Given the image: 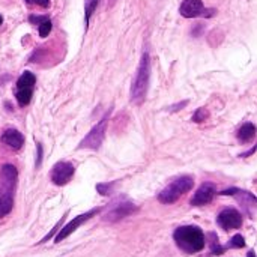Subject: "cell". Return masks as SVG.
<instances>
[{
	"mask_svg": "<svg viewBox=\"0 0 257 257\" xmlns=\"http://www.w3.org/2000/svg\"><path fill=\"white\" fill-rule=\"evenodd\" d=\"M18 170L12 164H3L0 169V218L9 215L14 208V197L17 191Z\"/></svg>",
	"mask_w": 257,
	"mask_h": 257,
	"instance_id": "cell-1",
	"label": "cell"
},
{
	"mask_svg": "<svg viewBox=\"0 0 257 257\" xmlns=\"http://www.w3.org/2000/svg\"><path fill=\"white\" fill-rule=\"evenodd\" d=\"M149 81H151V56L148 51H145L140 57L139 69L131 84V101L136 105H142L146 101Z\"/></svg>",
	"mask_w": 257,
	"mask_h": 257,
	"instance_id": "cell-2",
	"label": "cell"
},
{
	"mask_svg": "<svg viewBox=\"0 0 257 257\" xmlns=\"http://www.w3.org/2000/svg\"><path fill=\"white\" fill-rule=\"evenodd\" d=\"M173 239L176 245L188 254L199 253L205 248V233L197 226L178 227L173 233Z\"/></svg>",
	"mask_w": 257,
	"mask_h": 257,
	"instance_id": "cell-3",
	"label": "cell"
},
{
	"mask_svg": "<svg viewBox=\"0 0 257 257\" xmlns=\"http://www.w3.org/2000/svg\"><path fill=\"white\" fill-rule=\"evenodd\" d=\"M193 187H194V179L191 176H187V175L179 176L173 179L163 191L158 193V202L164 205H172L178 202L190 190H193Z\"/></svg>",
	"mask_w": 257,
	"mask_h": 257,
	"instance_id": "cell-4",
	"label": "cell"
},
{
	"mask_svg": "<svg viewBox=\"0 0 257 257\" xmlns=\"http://www.w3.org/2000/svg\"><path fill=\"white\" fill-rule=\"evenodd\" d=\"M110 113H111V110H108L107 114L87 133V136L80 142L78 149L96 151V149L101 148V145L104 142V137H105V130H107V123H108V119H110Z\"/></svg>",
	"mask_w": 257,
	"mask_h": 257,
	"instance_id": "cell-5",
	"label": "cell"
},
{
	"mask_svg": "<svg viewBox=\"0 0 257 257\" xmlns=\"http://www.w3.org/2000/svg\"><path fill=\"white\" fill-rule=\"evenodd\" d=\"M35 83H36V77L33 72L30 71H24L20 78L17 80V86H15V98L18 101V104L21 107H26L30 104L32 96H33V89H35Z\"/></svg>",
	"mask_w": 257,
	"mask_h": 257,
	"instance_id": "cell-6",
	"label": "cell"
},
{
	"mask_svg": "<svg viewBox=\"0 0 257 257\" xmlns=\"http://www.w3.org/2000/svg\"><path fill=\"white\" fill-rule=\"evenodd\" d=\"M179 14L184 18L212 17L215 15V9H208L202 0H184L179 6Z\"/></svg>",
	"mask_w": 257,
	"mask_h": 257,
	"instance_id": "cell-7",
	"label": "cell"
},
{
	"mask_svg": "<svg viewBox=\"0 0 257 257\" xmlns=\"http://www.w3.org/2000/svg\"><path fill=\"white\" fill-rule=\"evenodd\" d=\"M101 209H102V208H95V209H92V211H89V212H84V214L75 217V218L71 220L69 223H66V224L60 229V232L57 233V236L54 238V242H62L63 239H66V238H68L69 235H72L81 224H84L86 221H89L90 218H93Z\"/></svg>",
	"mask_w": 257,
	"mask_h": 257,
	"instance_id": "cell-8",
	"label": "cell"
},
{
	"mask_svg": "<svg viewBox=\"0 0 257 257\" xmlns=\"http://www.w3.org/2000/svg\"><path fill=\"white\" fill-rule=\"evenodd\" d=\"M74 166L68 161H59L57 164L53 166V169L50 170V178L51 182L57 187H63L66 184H69V181L74 178Z\"/></svg>",
	"mask_w": 257,
	"mask_h": 257,
	"instance_id": "cell-9",
	"label": "cell"
},
{
	"mask_svg": "<svg viewBox=\"0 0 257 257\" xmlns=\"http://www.w3.org/2000/svg\"><path fill=\"white\" fill-rule=\"evenodd\" d=\"M217 223L223 230H233V229H239L242 226V215L238 209L227 206L224 208L218 217H217Z\"/></svg>",
	"mask_w": 257,
	"mask_h": 257,
	"instance_id": "cell-10",
	"label": "cell"
},
{
	"mask_svg": "<svg viewBox=\"0 0 257 257\" xmlns=\"http://www.w3.org/2000/svg\"><path fill=\"white\" fill-rule=\"evenodd\" d=\"M217 193V187L212 182H205L202 184V187L196 191V194L191 199V205L193 206H205L208 203H211L215 197Z\"/></svg>",
	"mask_w": 257,
	"mask_h": 257,
	"instance_id": "cell-11",
	"label": "cell"
},
{
	"mask_svg": "<svg viewBox=\"0 0 257 257\" xmlns=\"http://www.w3.org/2000/svg\"><path fill=\"white\" fill-rule=\"evenodd\" d=\"M136 211H137V206H134L133 203H130V202H120L119 205H116L114 208H111L104 218L107 221L116 223V221H119V220H122V218H125V217H128L131 214H134Z\"/></svg>",
	"mask_w": 257,
	"mask_h": 257,
	"instance_id": "cell-12",
	"label": "cell"
},
{
	"mask_svg": "<svg viewBox=\"0 0 257 257\" xmlns=\"http://www.w3.org/2000/svg\"><path fill=\"white\" fill-rule=\"evenodd\" d=\"M0 140H2L3 145H6L8 148H11L14 151H20L23 148V145H24V136L18 130H15V128L5 130V133L2 134Z\"/></svg>",
	"mask_w": 257,
	"mask_h": 257,
	"instance_id": "cell-13",
	"label": "cell"
},
{
	"mask_svg": "<svg viewBox=\"0 0 257 257\" xmlns=\"http://www.w3.org/2000/svg\"><path fill=\"white\" fill-rule=\"evenodd\" d=\"M29 21L32 24L38 26V32H39L41 38H47L50 35L51 27H53V23H51L50 17H47V15H30Z\"/></svg>",
	"mask_w": 257,
	"mask_h": 257,
	"instance_id": "cell-14",
	"label": "cell"
},
{
	"mask_svg": "<svg viewBox=\"0 0 257 257\" xmlns=\"http://www.w3.org/2000/svg\"><path fill=\"white\" fill-rule=\"evenodd\" d=\"M254 137H256V125L251 122H245L238 130V139L241 143H250Z\"/></svg>",
	"mask_w": 257,
	"mask_h": 257,
	"instance_id": "cell-15",
	"label": "cell"
},
{
	"mask_svg": "<svg viewBox=\"0 0 257 257\" xmlns=\"http://www.w3.org/2000/svg\"><path fill=\"white\" fill-rule=\"evenodd\" d=\"M98 3L99 0H86V8H84V23H86V29L89 27V23H90V17L93 15V12L96 11L98 8Z\"/></svg>",
	"mask_w": 257,
	"mask_h": 257,
	"instance_id": "cell-16",
	"label": "cell"
},
{
	"mask_svg": "<svg viewBox=\"0 0 257 257\" xmlns=\"http://www.w3.org/2000/svg\"><path fill=\"white\" fill-rule=\"evenodd\" d=\"M209 238H211V251H212L214 254H217V256L223 254V253L226 251V247H221V245L218 244V238L215 236V233H211Z\"/></svg>",
	"mask_w": 257,
	"mask_h": 257,
	"instance_id": "cell-17",
	"label": "cell"
},
{
	"mask_svg": "<svg viewBox=\"0 0 257 257\" xmlns=\"http://www.w3.org/2000/svg\"><path fill=\"white\" fill-rule=\"evenodd\" d=\"M244 247H245V239H244L241 235H235V236L229 241V244H227L226 248H244Z\"/></svg>",
	"mask_w": 257,
	"mask_h": 257,
	"instance_id": "cell-18",
	"label": "cell"
},
{
	"mask_svg": "<svg viewBox=\"0 0 257 257\" xmlns=\"http://www.w3.org/2000/svg\"><path fill=\"white\" fill-rule=\"evenodd\" d=\"M208 117H209V111L206 108H197V111L193 116V120L197 122V123H200V122L206 120Z\"/></svg>",
	"mask_w": 257,
	"mask_h": 257,
	"instance_id": "cell-19",
	"label": "cell"
},
{
	"mask_svg": "<svg viewBox=\"0 0 257 257\" xmlns=\"http://www.w3.org/2000/svg\"><path fill=\"white\" fill-rule=\"evenodd\" d=\"M113 185H114V184H98V185H96V190H98V193L102 194V196H110L111 191H113Z\"/></svg>",
	"mask_w": 257,
	"mask_h": 257,
	"instance_id": "cell-20",
	"label": "cell"
},
{
	"mask_svg": "<svg viewBox=\"0 0 257 257\" xmlns=\"http://www.w3.org/2000/svg\"><path fill=\"white\" fill-rule=\"evenodd\" d=\"M27 5H33V6H39V8H48L50 6V0H26Z\"/></svg>",
	"mask_w": 257,
	"mask_h": 257,
	"instance_id": "cell-21",
	"label": "cell"
},
{
	"mask_svg": "<svg viewBox=\"0 0 257 257\" xmlns=\"http://www.w3.org/2000/svg\"><path fill=\"white\" fill-rule=\"evenodd\" d=\"M41 158H42V146L41 145H38V166L41 164Z\"/></svg>",
	"mask_w": 257,
	"mask_h": 257,
	"instance_id": "cell-22",
	"label": "cell"
},
{
	"mask_svg": "<svg viewBox=\"0 0 257 257\" xmlns=\"http://www.w3.org/2000/svg\"><path fill=\"white\" fill-rule=\"evenodd\" d=\"M248 257H256V253H254V251L251 250V251L248 253Z\"/></svg>",
	"mask_w": 257,
	"mask_h": 257,
	"instance_id": "cell-23",
	"label": "cell"
},
{
	"mask_svg": "<svg viewBox=\"0 0 257 257\" xmlns=\"http://www.w3.org/2000/svg\"><path fill=\"white\" fill-rule=\"evenodd\" d=\"M2 23H3V17L0 15V24H2Z\"/></svg>",
	"mask_w": 257,
	"mask_h": 257,
	"instance_id": "cell-24",
	"label": "cell"
},
{
	"mask_svg": "<svg viewBox=\"0 0 257 257\" xmlns=\"http://www.w3.org/2000/svg\"><path fill=\"white\" fill-rule=\"evenodd\" d=\"M114 2H116V0H110V5H113Z\"/></svg>",
	"mask_w": 257,
	"mask_h": 257,
	"instance_id": "cell-25",
	"label": "cell"
}]
</instances>
